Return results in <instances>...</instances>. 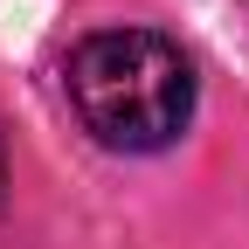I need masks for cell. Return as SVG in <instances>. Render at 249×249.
Listing matches in <instances>:
<instances>
[{
  "mask_svg": "<svg viewBox=\"0 0 249 249\" xmlns=\"http://www.w3.org/2000/svg\"><path fill=\"white\" fill-rule=\"evenodd\" d=\"M70 111L111 152H160L194 118V70L152 28H97L70 49Z\"/></svg>",
  "mask_w": 249,
  "mask_h": 249,
  "instance_id": "6da1fadb",
  "label": "cell"
},
{
  "mask_svg": "<svg viewBox=\"0 0 249 249\" xmlns=\"http://www.w3.org/2000/svg\"><path fill=\"white\" fill-rule=\"evenodd\" d=\"M0 187H7V139H0Z\"/></svg>",
  "mask_w": 249,
  "mask_h": 249,
  "instance_id": "7a4b0ae2",
  "label": "cell"
}]
</instances>
